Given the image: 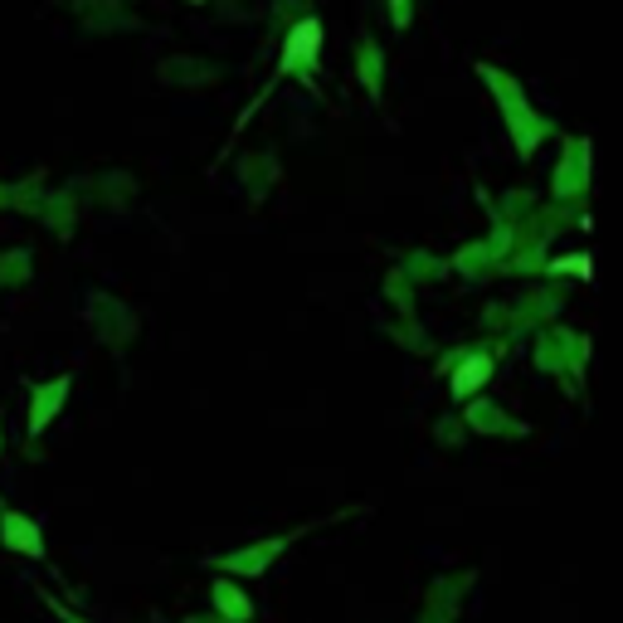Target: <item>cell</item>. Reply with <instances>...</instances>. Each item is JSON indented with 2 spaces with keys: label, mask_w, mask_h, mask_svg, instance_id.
<instances>
[]
</instances>
